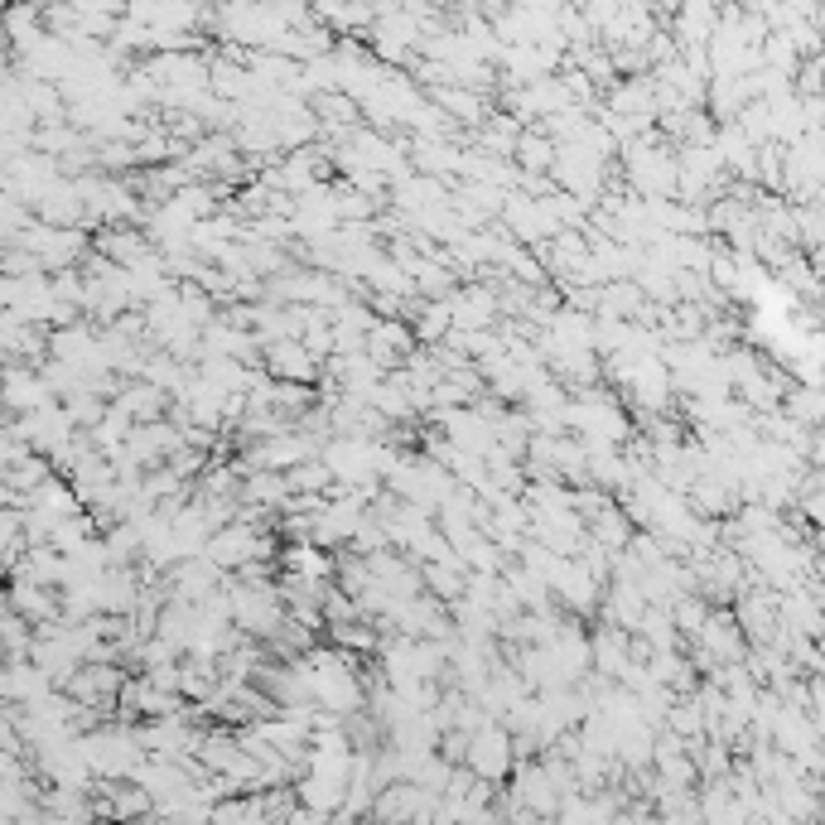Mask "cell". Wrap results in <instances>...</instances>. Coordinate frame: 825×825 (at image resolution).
I'll use <instances>...</instances> for the list:
<instances>
[{
  "mask_svg": "<svg viewBox=\"0 0 825 825\" xmlns=\"http://www.w3.org/2000/svg\"><path fill=\"white\" fill-rule=\"evenodd\" d=\"M266 555H271V536L256 531L251 522L218 526V531L208 536V546H203V560L218 565L222 575H237V570H247L251 560H266Z\"/></svg>",
  "mask_w": 825,
  "mask_h": 825,
  "instance_id": "obj_1",
  "label": "cell"
},
{
  "mask_svg": "<svg viewBox=\"0 0 825 825\" xmlns=\"http://www.w3.org/2000/svg\"><path fill=\"white\" fill-rule=\"evenodd\" d=\"M517 768V748H512V734L497 724V719H488L483 729H473L468 734V748H464V772H473V777H483V782H502L507 772Z\"/></svg>",
  "mask_w": 825,
  "mask_h": 825,
  "instance_id": "obj_2",
  "label": "cell"
},
{
  "mask_svg": "<svg viewBox=\"0 0 825 825\" xmlns=\"http://www.w3.org/2000/svg\"><path fill=\"white\" fill-rule=\"evenodd\" d=\"M628 661H633V637L623 633V628L599 623V628L589 633V666H594L604 681H618V676L628 671Z\"/></svg>",
  "mask_w": 825,
  "mask_h": 825,
  "instance_id": "obj_3",
  "label": "cell"
},
{
  "mask_svg": "<svg viewBox=\"0 0 825 825\" xmlns=\"http://www.w3.org/2000/svg\"><path fill=\"white\" fill-rule=\"evenodd\" d=\"M261 372H266L271 382L300 386L314 377V358L304 353L295 338H280V343H266V348H261Z\"/></svg>",
  "mask_w": 825,
  "mask_h": 825,
  "instance_id": "obj_4",
  "label": "cell"
},
{
  "mask_svg": "<svg viewBox=\"0 0 825 825\" xmlns=\"http://www.w3.org/2000/svg\"><path fill=\"white\" fill-rule=\"evenodd\" d=\"M411 319H415V338L420 343H440L444 333L454 329V319H449V300H430V304H420V309H411Z\"/></svg>",
  "mask_w": 825,
  "mask_h": 825,
  "instance_id": "obj_5",
  "label": "cell"
},
{
  "mask_svg": "<svg viewBox=\"0 0 825 825\" xmlns=\"http://www.w3.org/2000/svg\"><path fill=\"white\" fill-rule=\"evenodd\" d=\"M512 155H517V174H522V169H531V174H541V169H546V174H550V165H555V145H550L541 131H522Z\"/></svg>",
  "mask_w": 825,
  "mask_h": 825,
  "instance_id": "obj_6",
  "label": "cell"
},
{
  "mask_svg": "<svg viewBox=\"0 0 825 825\" xmlns=\"http://www.w3.org/2000/svg\"><path fill=\"white\" fill-rule=\"evenodd\" d=\"M285 483H290V497H324V488H333L329 468L319 464V459H304L285 473Z\"/></svg>",
  "mask_w": 825,
  "mask_h": 825,
  "instance_id": "obj_7",
  "label": "cell"
},
{
  "mask_svg": "<svg viewBox=\"0 0 825 825\" xmlns=\"http://www.w3.org/2000/svg\"><path fill=\"white\" fill-rule=\"evenodd\" d=\"M333 642L348 647V652H377V647H382L367 623H338V628H333Z\"/></svg>",
  "mask_w": 825,
  "mask_h": 825,
  "instance_id": "obj_8",
  "label": "cell"
}]
</instances>
